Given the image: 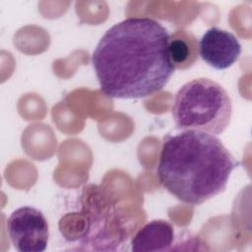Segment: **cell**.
I'll return each instance as SVG.
<instances>
[{"label": "cell", "instance_id": "1", "mask_svg": "<svg viewBox=\"0 0 252 252\" xmlns=\"http://www.w3.org/2000/svg\"><path fill=\"white\" fill-rule=\"evenodd\" d=\"M169 41L167 30L151 18H128L113 25L92 57L101 92L127 99L159 92L175 71Z\"/></svg>", "mask_w": 252, "mask_h": 252}, {"label": "cell", "instance_id": "2", "mask_svg": "<svg viewBox=\"0 0 252 252\" xmlns=\"http://www.w3.org/2000/svg\"><path fill=\"white\" fill-rule=\"evenodd\" d=\"M238 165L239 161L215 135L184 130L164 138L158 176L179 201L200 205L225 189Z\"/></svg>", "mask_w": 252, "mask_h": 252}, {"label": "cell", "instance_id": "3", "mask_svg": "<svg viewBox=\"0 0 252 252\" xmlns=\"http://www.w3.org/2000/svg\"><path fill=\"white\" fill-rule=\"evenodd\" d=\"M171 112L179 129L219 135L230 122L232 104L227 92L219 83L198 78L178 90Z\"/></svg>", "mask_w": 252, "mask_h": 252}, {"label": "cell", "instance_id": "4", "mask_svg": "<svg viewBox=\"0 0 252 252\" xmlns=\"http://www.w3.org/2000/svg\"><path fill=\"white\" fill-rule=\"evenodd\" d=\"M9 238L20 252H42L48 242V223L43 214L32 207L15 210L6 222Z\"/></svg>", "mask_w": 252, "mask_h": 252}, {"label": "cell", "instance_id": "5", "mask_svg": "<svg viewBox=\"0 0 252 252\" xmlns=\"http://www.w3.org/2000/svg\"><path fill=\"white\" fill-rule=\"evenodd\" d=\"M199 53L208 65L217 70H223L238 60L241 44L233 33L213 27L202 35Z\"/></svg>", "mask_w": 252, "mask_h": 252}, {"label": "cell", "instance_id": "6", "mask_svg": "<svg viewBox=\"0 0 252 252\" xmlns=\"http://www.w3.org/2000/svg\"><path fill=\"white\" fill-rule=\"evenodd\" d=\"M174 230L170 222L156 220L144 225L133 237L131 245L135 252L165 251L172 245Z\"/></svg>", "mask_w": 252, "mask_h": 252}, {"label": "cell", "instance_id": "7", "mask_svg": "<svg viewBox=\"0 0 252 252\" xmlns=\"http://www.w3.org/2000/svg\"><path fill=\"white\" fill-rule=\"evenodd\" d=\"M192 49L190 47V43L179 37L171 38L169 41V56L172 64L178 68H181L184 63L189 61L191 56Z\"/></svg>", "mask_w": 252, "mask_h": 252}]
</instances>
